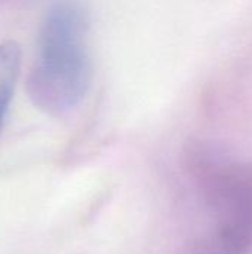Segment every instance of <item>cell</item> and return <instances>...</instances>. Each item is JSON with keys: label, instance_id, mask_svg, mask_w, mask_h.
I'll return each instance as SVG.
<instances>
[{"label": "cell", "instance_id": "obj_2", "mask_svg": "<svg viewBox=\"0 0 252 254\" xmlns=\"http://www.w3.org/2000/svg\"><path fill=\"white\" fill-rule=\"evenodd\" d=\"M21 67V46L15 40L0 43V129L13 97Z\"/></svg>", "mask_w": 252, "mask_h": 254}, {"label": "cell", "instance_id": "obj_1", "mask_svg": "<svg viewBox=\"0 0 252 254\" xmlns=\"http://www.w3.org/2000/svg\"><path fill=\"white\" fill-rule=\"evenodd\" d=\"M86 36L88 16L79 0H58L49 7L27 77L28 97L39 110L61 116L83 101L92 79Z\"/></svg>", "mask_w": 252, "mask_h": 254}]
</instances>
